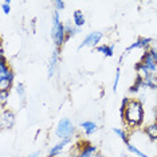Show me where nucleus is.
<instances>
[{
  "instance_id": "3",
  "label": "nucleus",
  "mask_w": 157,
  "mask_h": 157,
  "mask_svg": "<svg viewBox=\"0 0 157 157\" xmlns=\"http://www.w3.org/2000/svg\"><path fill=\"white\" fill-rule=\"evenodd\" d=\"M75 133V126L69 118H62L56 126V136L59 138H71V136Z\"/></svg>"
},
{
  "instance_id": "28",
  "label": "nucleus",
  "mask_w": 157,
  "mask_h": 157,
  "mask_svg": "<svg viewBox=\"0 0 157 157\" xmlns=\"http://www.w3.org/2000/svg\"><path fill=\"white\" fill-rule=\"evenodd\" d=\"M39 156H40V152L36 151V152H33L31 155H28L27 157H39Z\"/></svg>"
},
{
  "instance_id": "27",
  "label": "nucleus",
  "mask_w": 157,
  "mask_h": 157,
  "mask_svg": "<svg viewBox=\"0 0 157 157\" xmlns=\"http://www.w3.org/2000/svg\"><path fill=\"white\" fill-rule=\"evenodd\" d=\"M149 51H151L152 56H153V58H155V60L157 62V48H149Z\"/></svg>"
},
{
  "instance_id": "23",
  "label": "nucleus",
  "mask_w": 157,
  "mask_h": 157,
  "mask_svg": "<svg viewBox=\"0 0 157 157\" xmlns=\"http://www.w3.org/2000/svg\"><path fill=\"white\" fill-rule=\"evenodd\" d=\"M2 10L4 13H10V11H11V0H4L2 3Z\"/></svg>"
},
{
  "instance_id": "7",
  "label": "nucleus",
  "mask_w": 157,
  "mask_h": 157,
  "mask_svg": "<svg viewBox=\"0 0 157 157\" xmlns=\"http://www.w3.org/2000/svg\"><path fill=\"white\" fill-rule=\"evenodd\" d=\"M95 153H97V148L94 145L89 144V142H85L82 145V149L79 151V155L77 157H93Z\"/></svg>"
},
{
  "instance_id": "2",
  "label": "nucleus",
  "mask_w": 157,
  "mask_h": 157,
  "mask_svg": "<svg viewBox=\"0 0 157 157\" xmlns=\"http://www.w3.org/2000/svg\"><path fill=\"white\" fill-rule=\"evenodd\" d=\"M51 36L52 40L56 46V48L60 50L65 42L67 40V35H66V26H63V23L60 22L59 12L55 11L52 13V28H51Z\"/></svg>"
},
{
  "instance_id": "11",
  "label": "nucleus",
  "mask_w": 157,
  "mask_h": 157,
  "mask_svg": "<svg viewBox=\"0 0 157 157\" xmlns=\"http://www.w3.org/2000/svg\"><path fill=\"white\" fill-rule=\"evenodd\" d=\"M13 122H15V114H13L11 110H4L2 116V124L3 126L6 128H11Z\"/></svg>"
},
{
  "instance_id": "4",
  "label": "nucleus",
  "mask_w": 157,
  "mask_h": 157,
  "mask_svg": "<svg viewBox=\"0 0 157 157\" xmlns=\"http://www.w3.org/2000/svg\"><path fill=\"white\" fill-rule=\"evenodd\" d=\"M140 63H141V66L144 67V69H146L149 73H152V74H155L156 75V73H157V62L152 56L149 50H146L144 54H142L141 59H140Z\"/></svg>"
},
{
  "instance_id": "20",
  "label": "nucleus",
  "mask_w": 157,
  "mask_h": 157,
  "mask_svg": "<svg viewBox=\"0 0 157 157\" xmlns=\"http://www.w3.org/2000/svg\"><path fill=\"white\" fill-rule=\"evenodd\" d=\"M126 148H128V151L132 152V153H134V155H137V156H140V157H151V156H146L144 152H141L138 148H136L134 145H132L130 142H128L126 144Z\"/></svg>"
},
{
  "instance_id": "30",
  "label": "nucleus",
  "mask_w": 157,
  "mask_h": 157,
  "mask_svg": "<svg viewBox=\"0 0 157 157\" xmlns=\"http://www.w3.org/2000/svg\"><path fill=\"white\" fill-rule=\"evenodd\" d=\"M156 81H157V73H156Z\"/></svg>"
},
{
  "instance_id": "13",
  "label": "nucleus",
  "mask_w": 157,
  "mask_h": 157,
  "mask_svg": "<svg viewBox=\"0 0 157 157\" xmlns=\"http://www.w3.org/2000/svg\"><path fill=\"white\" fill-rule=\"evenodd\" d=\"M73 20H74V24H75V27H77V28H81L85 23H86L85 15H83V12H82L81 10H77V11H74Z\"/></svg>"
},
{
  "instance_id": "26",
  "label": "nucleus",
  "mask_w": 157,
  "mask_h": 157,
  "mask_svg": "<svg viewBox=\"0 0 157 157\" xmlns=\"http://www.w3.org/2000/svg\"><path fill=\"white\" fill-rule=\"evenodd\" d=\"M120 69H117L116 71V78H114V85H113V90L116 91L117 90V86H118V82H120Z\"/></svg>"
},
{
  "instance_id": "22",
  "label": "nucleus",
  "mask_w": 157,
  "mask_h": 157,
  "mask_svg": "<svg viewBox=\"0 0 157 157\" xmlns=\"http://www.w3.org/2000/svg\"><path fill=\"white\" fill-rule=\"evenodd\" d=\"M10 98V91L7 90H0V102H2V106L6 105L7 99Z\"/></svg>"
},
{
  "instance_id": "9",
  "label": "nucleus",
  "mask_w": 157,
  "mask_h": 157,
  "mask_svg": "<svg viewBox=\"0 0 157 157\" xmlns=\"http://www.w3.org/2000/svg\"><path fill=\"white\" fill-rule=\"evenodd\" d=\"M13 73L8 74V75H4V77H0V90H7L10 91V89H11L12 83H13Z\"/></svg>"
},
{
  "instance_id": "19",
  "label": "nucleus",
  "mask_w": 157,
  "mask_h": 157,
  "mask_svg": "<svg viewBox=\"0 0 157 157\" xmlns=\"http://www.w3.org/2000/svg\"><path fill=\"white\" fill-rule=\"evenodd\" d=\"M79 28H77V27H74L73 24H66V35H67V40L71 38V36H74L75 34L79 33Z\"/></svg>"
},
{
  "instance_id": "24",
  "label": "nucleus",
  "mask_w": 157,
  "mask_h": 157,
  "mask_svg": "<svg viewBox=\"0 0 157 157\" xmlns=\"http://www.w3.org/2000/svg\"><path fill=\"white\" fill-rule=\"evenodd\" d=\"M16 91H17V95H19V98L24 99V85L23 83H17L16 85Z\"/></svg>"
},
{
  "instance_id": "16",
  "label": "nucleus",
  "mask_w": 157,
  "mask_h": 157,
  "mask_svg": "<svg viewBox=\"0 0 157 157\" xmlns=\"http://www.w3.org/2000/svg\"><path fill=\"white\" fill-rule=\"evenodd\" d=\"M97 51L103 54L105 56H113L114 54V46H108V44H102V46H98L97 47Z\"/></svg>"
},
{
  "instance_id": "17",
  "label": "nucleus",
  "mask_w": 157,
  "mask_h": 157,
  "mask_svg": "<svg viewBox=\"0 0 157 157\" xmlns=\"http://www.w3.org/2000/svg\"><path fill=\"white\" fill-rule=\"evenodd\" d=\"M11 67L8 66V63H7V59L4 55H2V63H0V77H4V75H8L10 73H11Z\"/></svg>"
},
{
  "instance_id": "6",
  "label": "nucleus",
  "mask_w": 157,
  "mask_h": 157,
  "mask_svg": "<svg viewBox=\"0 0 157 157\" xmlns=\"http://www.w3.org/2000/svg\"><path fill=\"white\" fill-rule=\"evenodd\" d=\"M151 43H152V38H142V36H140L133 44H130L129 47L126 48V52H129V51H132V50H134V48H144L146 51V50L149 48V46H151Z\"/></svg>"
},
{
  "instance_id": "5",
  "label": "nucleus",
  "mask_w": 157,
  "mask_h": 157,
  "mask_svg": "<svg viewBox=\"0 0 157 157\" xmlns=\"http://www.w3.org/2000/svg\"><path fill=\"white\" fill-rule=\"evenodd\" d=\"M102 39V33H99V31H94V33H90L87 35L86 38L83 39V42L81 43L79 48L85 47V46H91V47H95V46L98 44V42Z\"/></svg>"
},
{
  "instance_id": "8",
  "label": "nucleus",
  "mask_w": 157,
  "mask_h": 157,
  "mask_svg": "<svg viewBox=\"0 0 157 157\" xmlns=\"http://www.w3.org/2000/svg\"><path fill=\"white\" fill-rule=\"evenodd\" d=\"M59 51H60V50L56 48L55 51L52 52L51 58H50V62H48V78H51L52 75H54L55 69H56V66H58V56H59Z\"/></svg>"
},
{
  "instance_id": "10",
  "label": "nucleus",
  "mask_w": 157,
  "mask_h": 157,
  "mask_svg": "<svg viewBox=\"0 0 157 157\" xmlns=\"http://www.w3.org/2000/svg\"><path fill=\"white\" fill-rule=\"evenodd\" d=\"M71 141V138H65L63 141H60L59 144H56L55 146H52L51 149L48 151V157H55V156H58L60 152L65 149V146L69 144V142Z\"/></svg>"
},
{
  "instance_id": "29",
  "label": "nucleus",
  "mask_w": 157,
  "mask_h": 157,
  "mask_svg": "<svg viewBox=\"0 0 157 157\" xmlns=\"http://www.w3.org/2000/svg\"><path fill=\"white\" fill-rule=\"evenodd\" d=\"M95 157H105L102 153H95Z\"/></svg>"
},
{
  "instance_id": "14",
  "label": "nucleus",
  "mask_w": 157,
  "mask_h": 157,
  "mask_svg": "<svg viewBox=\"0 0 157 157\" xmlns=\"http://www.w3.org/2000/svg\"><path fill=\"white\" fill-rule=\"evenodd\" d=\"M145 133L148 134V137L153 141H157V121L153 124H149L145 128Z\"/></svg>"
},
{
  "instance_id": "12",
  "label": "nucleus",
  "mask_w": 157,
  "mask_h": 157,
  "mask_svg": "<svg viewBox=\"0 0 157 157\" xmlns=\"http://www.w3.org/2000/svg\"><path fill=\"white\" fill-rule=\"evenodd\" d=\"M81 128L83 129V132L87 136H91L93 133L97 132V124H94L93 121H85V122H81Z\"/></svg>"
},
{
  "instance_id": "1",
  "label": "nucleus",
  "mask_w": 157,
  "mask_h": 157,
  "mask_svg": "<svg viewBox=\"0 0 157 157\" xmlns=\"http://www.w3.org/2000/svg\"><path fill=\"white\" fill-rule=\"evenodd\" d=\"M122 120L125 125L129 128H137L141 126L144 122V108H142V102L138 99H129L125 113L122 114Z\"/></svg>"
},
{
  "instance_id": "18",
  "label": "nucleus",
  "mask_w": 157,
  "mask_h": 157,
  "mask_svg": "<svg viewBox=\"0 0 157 157\" xmlns=\"http://www.w3.org/2000/svg\"><path fill=\"white\" fill-rule=\"evenodd\" d=\"M144 86L149 87L152 90H156L157 89V81H156V75L149 77V78H144Z\"/></svg>"
},
{
  "instance_id": "21",
  "label": "nucleus",
  "mask_w": 157,
  "mask_h": 157,
  "mask_svg": "<svg viewBox=\"0 0 157 157\" xmlns=\"http://www.w3.org/2000/svg\"><path fill=\"white\" fill-rule=\"evenodd\" d=\"M113 132H114V133H116L117 136H120V137L122 138V141L125 142V144H128V142H129V138H128V134H126V132H125V130L118 129V128H114Z\"/></svg>"
},
{
  "instance_id": "15",
  "label": "nucleus",
  "mask_w": 157,
  "mask_h": 157,
  "mask_svg": "<svg viewBox=\"0 0 157 157\" xmlns=\"http://www.w3.org/2000/svg\"><path fill=\"white\" fill-rule=\"evenodd\" d=\"M144 86V78H142L141 75H137V78H136L134 83L130 86L129 89V93H132V94H136V93H138V90Z\"/></svg>"
},
{
  "instance_id": "25",
  "label": "nucleus",
  "mask_w": 157,
  "mask_h": 157,
  "mask_svg": "<svg viewBox=\"0 0 157 157\" xmlns=\"http://www.w3.org/2000/svg\"><path fill=\"white\" fill-rule=\"evenodd\" d=\"M54 6H55V11H62V10H65L66 7V3L62 2V0H55L54 2Z\"/></svg>"
}]
</instances>
